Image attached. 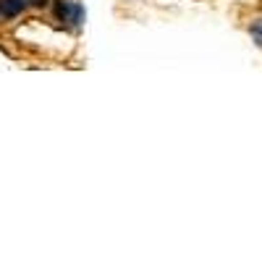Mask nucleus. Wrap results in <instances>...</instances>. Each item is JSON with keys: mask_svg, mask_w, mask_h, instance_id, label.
Masks as SVG:
<instances>
[{"mask_svg": "<svg viewBox=\"0 0 262 262\" xmlns=\"http://www.w3.org/2000/svg\"><path fill=\"white\" fill-rule=\"evenodd\" d=\"M53 11H55V18L58 21H66L69 27L79 29L84 24V6L76 3V0H55L53 3Z\"/></svg>", "mask_w": 262, "mask_h": 262, "instance_id": "1", "label": "nucleus"}, {"mask_svg": "<svg viewBox=\"0 0 262 262\" xmlns=\"http://www.w3.org/2000/svg\"><path fill=\"white\" fill-rule=\"evenodd\" d=\"M29 6V0H0V18H16Z\"/></svg>", "mask_w": 262, "mask_h": 262, "instance_id": "2", "label": "nucleus"}, {"mask_svg": "<svg viewBox=\"0 0 262 262\" xmlns=\"http://www.w3.org/2000/svg\"><path fill=\"white\" fill-rule=\"evenodd\" d=\"M249 34H252V39H254V45L262 48V16L254 18L252 24H249Z\"/></svg>", "mask_w": 262, "mask_h": 262, "instance_id": "3", "label": "nucleus"}, {"mask_svg": "<svg viewBox=\"0 0 262 262\" xmlns=\"http://www.w3.org/2000/svg\"><path fill=\"white\" fill-rule=\"evenodd\" d=\"M29 6H34V8H45V6H48V0H29Z\"/></svg>", "mask_w": 262, "mask_h": 262, "instance_id": "4", "label": "nucleus"}]
</instances>
